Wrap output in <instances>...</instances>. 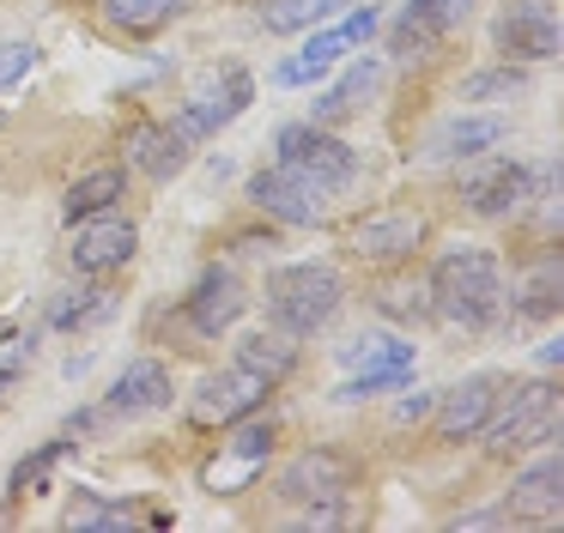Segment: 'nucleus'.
<instances>
[{
    "instance_id": "obj_35",
    "label": "nucleus",
    "mask_w": 564,
    "mask_h": 533,
    "mask_svg": "<svg viewBox=\"0 0 564 533\" xmlns=\"http://www.w3.org/2000/svg\"><path fill=\"white\" fill-rule=\"evenodd\" d=\"M31 55H37L31 43H0V85H13L19 73L31 67Z\"/></svg>"
},
{
    "instance_id": "obj_2",
    "label": "nucleus",
    "mask_w": 564,
    "mask_h": 533,
    "mask_svg": "<svg viewBox=\"0 0 564 533\" xmlns=\"http://www.w3.org/2000/svg\"><path fill=\"white\" fill-rule=\"evenodd\" d=\"M340 297H346L340 273L322 261H292V266H273L268 273V315L292 339L322 334L334 322V309H340Z\"/></svg>"
},
{
    "instance_id": "obj_17",
    "label": "nucleus",
    "mask_w": 564,
    "mask_h": 533,
    "mask_svg": "<svg viewBox=\"0 0 564 533\" xmlns=\"http://www.w3.org/2000/svg\"><path fill=\"white\" fill-rule=\"evenodd\" d=\"M128 157H134V170H147L152 182H171L176 170L188 164V140L171 121H134V128H128Z\"/></svg>"
},
{
    "instance_id": "obj_32",
    "label": "nucleus",
    "mask_w": 564,
    "mask_h": 533,
    "mask_svg": "<svg viewBox=\"0 0 564 533\" xmlns=\"http://www.w3.org/2000/svg\"><path fill=\"white\" fill-rule=\"evenodd\" d=\"M62 455H67V443H43V448H37V455H31V460H19V467H13V497L37 491V485L50 479V467H55V460H62Z\"/></svg>"
},
{
    "instance_id": "obj_20",
    "label": "nucleus",
    "mask_w": 564,
    "mask_h": 533,
    "mask_svg": "<svg viewBox=\"0 0 564 533\" xmlns=\"http://www.w3.org/2000/svg\"><path fill=\"white\" fill-rule=\"evenodd\" d=\"M237 363H243V370H256V376H268L273 388L285 382V376L297 370V346H292V334H280V327H261V334H243L237 339Z\"/></svg>"
},
{
    "instance_id": "obj_16",
    "label": "nucleus",
    "mask_w": 564,
    "mask_h": 533,
    "mask_svg": "<svg viewBox=\"0 0 564 533\" xmlns=\"http://www.w3.org/2000/svg\"><path fill=\"white\" fill-rule=\"evenodd\" d=\"M171 406V370L159 358H134L110 388V412L116 418H140V412H159Z\"/></svg>"
},
{
    "instance_id": "obj_27",
    "label": "nucleus",
    "mask_w": 564,
    "mask_h": 533,
    "mask_svg": "<svg viewBox=\"0 0 564 533\" xmlns=\"http://www.w3.org/2000/svg\"><path fill=\"white\" fill-rule=\"evenodd\" d=\"M104 7H110V19L122 24V31L147 36V31H159L164 19H176V7H183V0H104Z\"/></svg>"
},
{
    "instance_id": "obj_30",
    "label": "nucleus",
    "mask_w": 564,
    "mask_h": 533,
    "mask_svg": "<svg viewBox=\"0 0 564 533\" xmlns=\"http://www.w3.org/2000/svg\"><path fill=\"white\" fill-rule=\"evenodd\" d=\"M528 85L522 67H486L474 79H462V104H491V97H516Z\"/></svg>"
},
{
    "instance_id": "obj_38",
    "label": "nucleus",
    "mask_w": 564,
    "mask_h": 533,
    "mask_svg": "<svg viewBox=\"0 0 564 533\" xmlns=\"http://www.w3.org/2000/svg\"><path fill=\"white\" fill-rule=\"evenodd\" d=\"M431 400H437V394H413V400H401V406H394V418H401V424L425 418V412H431Z\"/></svg>"
},
{
    "instance_id": "obj_34",
    "label": "nucleus",
    "mask_w": 564,
    "mask_h": 533,
    "mask_svg": "<svg viewBox=\"0 0 564 533\" xmlns=\"http://www.w3.org/2000/svg\"><path fill=\"white\" fill-rule=\"evenodd\" d=\"M377 303H382V315H431V297L425 291H406V285H389Z\"/></svg>"
},
{
    "instance_id": "obj_6",
    "label": "nucleus",
    "mask_w": 564,
    "mask_h": 533,
    "mask_svg": "<svg viewBox=\"0 0 564 533\" xmlns=\"http://www.w3.org/2000/svg\"><path fill=\"white\" fill-rule=\"evenodd\" d=\"M140 249V230L134 218H122L110 206V213H91V218H74V249H67V261H74V273L98 279V273H116V266H128Z\"/></svg>"
},
{
    "instance_id": "obj_36",
    "label": "nucleus",
    "mask_w": 564,
    "mask_h": 533,
    "mask_svg": "<svg viewBox=\"0 0 564 533\" xmlns=\"http://www.w3.org/2000/svg\"><path fill=\"white\" fill-rule=\"evenodd\" d=\"M419 7H425V12H431V19H437V24H443V31H449V24H462V19H467V12H474V0H419Z\"/></svg>"
},
{
    "instance_id": "obj_28",
    "label": "nucleus",
    "mask_w": 564,
    "mask_h": 533,
    "mask_svg": "<svg viewBox=\"0 0 564 533\" xmlns=\"http://www.w3.org/2000/svg\"><path fill=\"white\" fill-rule=\"evenodd\" d=\"M413 382V363H382V370H358L334 388V400H370V394H389V388Z\"/></svg>"
},
{
    "instance_id": "obj_39",
    "label": "nucleus",
    "mask_w": 564,
    "mask_h": 533,
    "mask_svg": "<svg viewBox=\"0 0 564 533\" xmlns=\"http://www.w3.org/2000/svg\"><path fill=\"white\" fill-rule=\"evenodd\" d=\"M449 527H455V533H474V527H503V515H455Z\"/></svg>"
},
{
    "instance_id": "obj_10",
    "label": "nucleus",
    "mask_w": 564,
    "mask_h": 533,
    "mask_svg": "<svg viewBox=\"0 0 564 533\" xmlns=\"http://www.w3.org/2000/svg\"><path fill=\"white\" fill-rule=\"evenodd\" d=\"M462 200L474 206L479 218H510L534 200V176H528V164H516V157H491L486 170H474V176L462 182Z\"/></svg>"
},
{
    "instance_id": "obj_3",
    "label": "nucleus",
    "mask_w": 564,
    "mask_h": 533,
    "mask_svg": "<svg viewBox=\"0 0 564 533\" xmlns=\"http://www.w3.org/2000/svg\"><path fill=\"white\" fill-rule=\"evenodd\" d=\"M479 436H486L491 455H528V448L552 443L558 436V388L552 382H522L510 388V400H498L491 406V418L479 424Z\"/></svg>"
},
{
    "instance_id": "obj_19",
    "label": "nucleus",
    "mask_w": 564,
    "mask_h": 533,
    "mask_svg": "<svg viewBox=\"0 0 564 533\" xmlns=\"http://www.w3.org/2000/svg\"><path fill=\"white\" fill-rule=\"evenodd\" d=\"M377 79H382L377 61H352V67H346L340 79H334L328 91L316 97V116H310V121H316V128H334V121H346L352 109H365V97L377 91Z\"/></svg>"
},
{
    "instance_id": "obj_5",
    "label": "nucleus",
    "mask_w": 564,
    "mask_h": 533,
    "mask_svg": "<svg viewBox=\"0 0 564 533\" xmlns=\"http://www.w3.org/2000/svg\"><path fill=\"white\" fill-rule=\"evenodd\" d=\"M249 104H256V79H249L243 67H213V73L195 79V91L183 97V109H176L171 128L195 145V140H207V133H219L225 121H237Z\"/></svg>"
},
{
    "instance_id": "obj_26",
    "label": "nucleus",
    "mask_w": 564,
    "mask_h": 533,
    "mask_svg": "<svg viewBox=\"0 0 564 533\" xmlns=\"http://www.w3.org/2000/svg\"><path fill=\"white\" fill-rule=\"evenodd\" d=\"M62 521L74 533H110V527H128V509L122 503H104L98 491H74V503H67Z\"/></svg>"
},
{
    "instance_id": "obj_15",
    "label": "nucleus",
    "mask_w": 564,
    "mask_h": 533,
    "mask_svg": "<svg viewBox=\"0 0 564 533\" xmlns=\"http://www.w3.org/2000/svg\"><path fill=\"white\" fill-rule=\"evenodd\" d=\"M558 509H564V460L558 455H540L534 467L510 485L503 515H516V521H552Z\"/></svg>"
},
{
    "instance_id": "obj_21",
    "label": "nucleus",
    "mask_w": 564,
    "mask_h": 533,
    "mask_svg": "<svg viewBox=\"0 0 564 533\" xmlns=\"http://www.w3.org/2000/svg\"><path fill=\"white\" fill-rule=\"evenodd\" d=\"M122 194H128V170H116V164H98L86 176H74V188H67V225L91 218V213H110Z\"/></svg>"
},
{
    "instance_id": "obj_31",
    "label": "nucleus",
    "mask_w": 564,
    "mask_h": 533,
    "mask_svg": "<svg viewBox=\"0 0 564 533\" xmlns=\"http://www.w3.org/2000/svg\"><path fill=\"white\" fill-rule=\"evenodd\" d=\"M346 363H352V370H382V363H413V346H401V339H352V346H346Z\"/></svg>"
},
{
    "instance_id": "obj_23",
    "label": "nucleus",
    "mask_w": 564,
    "mask_h": 533,
    "mask_svg": "<svg viewBox=\"0 0 564 533\" xmlns=\"http://www.w3.org/2000/svg\"><path fill=\"white\" fill-rule=\"evenodd\" d=\"M503 116H462V121H449V128L437 133V145L431 152L437 157H479V152H491V145H503Z\"/></svg>"
},
{
    "instance_id": "obj_9",
    "label": "nucleus",
    "mask_w": 564,
    "mask_h": 533,
    "mask_svg": "<svg viewBox=\"0 0 564 533\" xmlns=\"http://www.w3.org/2000/svg\"><path fill=\"white\" fill-rule=\"evenodd\" d=\"M249 200L268 218H280V225H322V213H328V194L285 164L256 170V176H249Z\"/></svg>"
},
{
    "instance_id": "obj_18",
    "label": "nucleus",
    "mask_w": 564,
    "mask_h": 533,
    "mask_svg": "<svg viewBox=\"0 0 564 533\" xmlns=\"http://www.w3.org/2000/svg\"><path fill=\"white\" fill-rule=\"evenodd\" d=\"M346 36L340 31H316L310 36L304 48H297L292 61H280V67H273V85H285V91H297V85H316V79H328L334 67H340V55H346Z\"/></svg>"
},
{
    "instance_id": "obj_25",
    "label": "nucleus",
    "mask_w": 564,
    "mask_h": 533,
    "mask_svg": "<svg viewBox=\"0 0 564 533\" xmlns=\"http://www.w3.org/2000/svg\"><path fill=\"white\" fill-rule=\"evenodd\" d=\"M558 291H564L558 254H546V261H534V273H528V285H522V315H534V322L558 315Z\"/></svg>"
},
{
    "instance_id": "obj_13",
    "label": "nucleus",
    "mask_w": 564,
    "mask_h": 533,
    "mask_svg": "<svg viewBox=\"0 0 564 533\" xmlns=\"http://www.w3.org/2000/svg\"><path fill=\"white\" fill-rule=\"evenodd\" d=\"M498 48L516 61H552L564 48V31H558V12L546 0H522L498 19Z\"/></svg>"
},
{
    "instance_id": "obj_8",
    "label": "nucleus",
    "mask_w": 564,
    "mask_h": 533,
    "mask_svg": "<svg viewBox=\"0 0 564 533\" xmlns=\"http://www.w3.org/2000/svg\"><path fill=\"white\" fill-rule=\"evenodd\" d=\"M268 394H273L268 376L231 363V370L207 376V382L195 388V400H188V418H195V424H237V418H249V412L268 406Z\"/></svg>"
},
{
    "instance_id": "obj_12",
    "label": "nucleus",
    "mask_w": 564,
    "mask_h": 533,
    "mask_svg": "<svg viewBox=\"0 0 564 533\" xmlns=\"http://www.w3.org/2000/svg\"><path fill=\"white\" fill-rule=\"evenodd\" d=\"M498 376H467V382L443 388L431 406H437V443H467V436H479V424L491 418V406H498Z\"/></svg>"
},
{
    "instance_id": "obj_37",
    "label": "nucleus",
    "mask_w": 564,
    "mask_h": 533,
    "mask_svg": "<svg viewBox=\"0 0 564 533\" xmlns=\"http://www.w3.org/2000/svg\"><path fill=\"white\" fill-rule=\"evenodd\" d=\"M370 31H377V7L365 0V7H352V19L340 24V36H346V43H365Z\"/></svg>"
},
{
    "instance_id": "obj_11",
    "label": "nucleus",
    "mask_w": 564,
    "mask_h": 533,
    "mask_svg": "<svg viewBox=\"0 0 564 533\" xmlns=\"http://www.w3.org/2000/svg\"><path fill=\"white\" fill-rule=\"evenodd\" d=\"M419 242H425V218L406 213V206L370 213V218H358V230H352V254H358V261H370V266H394V261H406V254H413Z\"/></svg>"
},
{
    "instance_id": "obj_40",
    "label": "nucleus",
    "mask_w": 564,
    "mask_h": 533,
    "mask_svg": "<svg viewBox=\"0 0 564 533\" xmlns=\"http://www.w3.org/2000/svg\"><path fill=\"white\" fill-rule=\"evenodd\" d=\"M7 388H13V363H0V394H7Z\"/></svg>"
},
{
    "instance_id": "obj_24",
    "label": "nucleus",
    "mask_w": 564,
    "mask_h": 533,
    "mask_svg": "<svg viewBox=\"0 0 564 533\" xmlns=\"http://www.w3.org/2000/svg\"><path fill=\"white\" fill-rule=\"evenodd\" d=\"M334 7H340V0H268V7H261V24H268L273 36H292V31L322 24Z\"/></svg>"
},
{
    "instance_id": "obj_4",
    "label": "nucleus",
    "mask_w": 564,
    "mask_h": 533,
    "mask_svg": "<svg viewBox=\"0 0 564 533\" xmlns=\"http://www.w3.org/2000/svg\"><path fill=\"white\" fill-rule=\"evenodd\" d=\"M273 152H280L285 170H297L304 182H316L322 194L352 188V176H358V152L346 140H334L328 128H316V121H292V128H280Z\"/></svg>"
},
{
    "instance_id": "obj_14",
    "label": "nucleus",
    "mask_w": 564,
    "mask_h": 533,
    "mask_svg": "<svg viewBox=\"0 0 564 533\" xmlns=\"http://www.w3.org/2000/svg\"><path fill=\"white\" fill-rule=\"evenodd\" d=\"M243 309H249V291H243V279H237L231 266H207V273L195 279V291H188V322H195V334H207V339H219Z\"/></svg>"
},
{
    "instance_id": "obj_7",
    "label": "nucleus",
    "mask_w": 564,
    "mask_h": 533,
    "mask_svg": "<svg viewBox=\"0 0 564 533\" xmlns=\"http://www.w3.org/2000/svg\"><path fill=\"white\" fill-rule=\"evenodd\" d=\"M352 479H358L352 455H340V448H304V455H292L280 467V497L285 503H340L352 491Z\"/></svg>"
},
{
    "instance_id": "obj_33",
    "label": "nucleus",
    "mask_w": 564,
    "mask_h": 533,
    "mask_svg": "<svg viewBox=\"0 0 564 533\" xmlns=\"http://www.w3.org/2000/svg\"><path fill=\"white\" fill-rule=\"evenodd\" d=\"M268 448H273V424H243V418H237L231 460H256V467H268Z\"/></svg>"
},
{
    "instance_id": "obj_1",
    "label": "nucleus",
    "mask_w": 564,
    "mask_h": 533,
    "mask_svg": "<svg viewBox=\"0 0 564 533\" xmlns=\"http://www.w3.org/2000/svg\"><path fill=\"white\" fill-rule=\"evenodd\" d=\"M431 315H443L449 327H467V334H479V327L498 322L503 309V266L491 249H449L437 266H431Z\"/></svg>"
},
{
    "instance_id": "obj_29",
    "label": "nucleus",
    "mask_w": 564,
    "mask_h": 533,
    "mask_svg": "<svg viewBox=\"0 0 564 533\" xmlns=\"http://www.w3.org/2000/svg\"><path fill=\"white\" fill-rule=\"evenodd\" d=\"M110 309H116V297L104 285H79V291H67V303L55 309V327H91V322H104Z\"/></svg>"
},
{
    "instance_id": "obj_22",
    "label": "nucleus",
    "mask_w": 564,
    "mask_h": 533,
    "mask_svg": "<svg viewBox=\"0 0 564 533\" xmlns=\"http://www.w3.org/2000/svg\"><path fill=\"white\" fill-rule=\"evenodd\" d=\"M437 43H443V24L431 19L419 0H406L401 19L389 24V55H401V61H431V55H437Z\"/></svg>"
}]
</instances>
